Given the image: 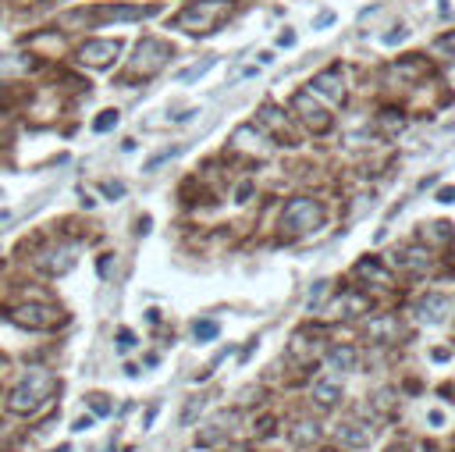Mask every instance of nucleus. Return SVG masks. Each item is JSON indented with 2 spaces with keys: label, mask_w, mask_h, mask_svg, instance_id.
<instances>
[{
  "label": "nucleus",
  "mask_w": 455,
  "mask_h": 452,
  "mask_svg": "<svg viewBox=\"0 0 455 452\" xmlns=\"http://www.w3.org/2000/svg\"><path fill=\"white\" fill-rule=\"evenodd\" d=\"M53 392H57V378H53L47 367H28V371L15 381V388H11L8 410L18 413V417H28V413H36L43 403H50Z\"/></svg>",
  "instance_id": "f257e3e1"
},
{
  "label": "nucleus",
  "mask_w": 455,
  "mask_h": 452,
  "mask_svg": "<svg viewBox=\"0 0 455 452\" xmlns=\"http://www.w3.org/2000/svg\"><path fill=\"white\" fill-rule=\"evenodd\" d=\"M320 221H324V207H320L317 200H306V196L292 200V203L281 210V228H285L288 235H306V232L320 228Z\"/></svg>",
  "instance_id": "f03ea898"
},
{
  "label": "nucleus",
  "mask_w": 455,
  "mask_h": 452,
  "mask_svg": "<svg viewBox=\"0 0 455 452\" xmlns=\"http://www.w3.org/2000/svg\"><path fill=\"white\" fill-rule=\"evenodd\" d=\"M11 321L28 331H50V328L65 324V310L53 303H18V307H11Z\"/></svg>",
  "instance_id": "7ed1b4c3"
},
{
  "label": "nucleus",
  "mask_w": 455,
  "mask_h": 452,
  "mask_svg": "<svg viewBox=\"0 0 455 452\" xmlns=\"http://www.w3.org/2000/svg\"><path fill=\"white\" fill-rule=\"evenodd\" d=\"M224 11H228L224 0H199V4H189L185 11L178 15V25L189 29V33H206V29L214 25Z\"/></svg>",
  "instance_id": "20e7f679"
},
{
  "label": "nucleus",
  "mask_w": 455,
  "mask_h": 452,
  "mask_svg": "<svg viewBox=\"0 0 455 452\" xmlns=\"http://www.w3.org/2000/svg\"><path fill=\"white\" fill-rule=\"evenodd\" d=\"M40 271L50 278H60V275H68V271L75 267V246L72 243H47L36 257Z\"/></svg>",
  "instance_id": "39448f33"
},
{
  "label": "nucleus",
  "mask_w": 455,
  "mask_h": 452,
  "mask_svg": "<svg viewBox=\"0 0 455 452\" xmlns=\"http://www.w3.org/2000/svg\"><path fill=\"white\" fill-rule=\"evenodd\" d=\"M121 43L117 40H89L78 47V61L85 68H110L114 65V57H117Z\"/></svg>",
  "instance_id": "423d86ee"
},
{
  "label": "nucleus",
  "mask_w": 455,
  "mask_h": 452,
  "mask_svg": "<svg viewBox=\"0 0 455 452\" xmlns=\"http://www.w3.org/2000/svg\"><path fill=\"white\" fill-rule=\"evenodd\" d=\"M167 54H171V50H167V43L149 40V36H146V40L135 47V61H132V68H135V72H142V75H154V72L167 61Z\"/></svg>",
  "instance_id": "0eeeda50"
},
{
  "label": "nucleus",
  "mask_w": 455,
  "mask_h": 452,
  "mask_svg": "<svg viewBox=\"0 0 455 452\" xmlns=\"http://www.w3.org/2000/svg\"><path fill=\"white\" fill-rule=\"evenodd\" d=\"M448 314H452V299L441 296V292H431L427 299H420V303H416V317L423 324H441Z\"/></svg>",
  "instance_id": "6e6552de"
},
{
  "label": "nucleus",
  "mask_w": 455,
  "mask_h": 452,
  "mask_svg": "<svg viewBox=\"0 0 455 452\" xmlns=\"http://www.w3.org/2000/svg\"><path fill=\"white\" fill-rule=\"evenodd\" d=\"M292 107L306 118V125L313 129V132H327L331 129V118H327V111L317 104V100H310V93H299L295 100H292Z\"/></svg>",
  "instance_id": "1a4fd4ad"
},
{
  "label": "nucleus",
  "mask_w": 455,
  "mask_h": 452,
  "mask_svg": "<svg viewBox=\"0 0 455 452\" xmlns=\"http://www.w3.org/2000/svg\"><path fill=\"white\" fill-rule=\"evenodd\" d=\"M374 424L370 420H345V424H338V442H345V445H356V449H363V445H370L374 442Z\"/></svg>",
  "instance_id": "9d476101"
},
{
  "label": "nucleus",
  "mask_w": 455,
  "mask_h": 452,
  "mask_svg": "<svg viewBox=\"0 0 455 452\" xmlns=\"http://www.w3.org/2000/svg\"><path fill=\"white\" fill-rule=\"evenodd\" d=\"M313 93H320V97H327V100H342L345 97V82H342V72L338 68H327V72H320L317 79H313Z\"/></svg>",
  "instance_id": "9b49d317"
},
{
  "label": "nucleus",
  "mask_w": 455,
  "mask_h": 452,
  "mask_svg": "<svg viewBox=\"0 0 455 452\" xmlns=\"http://www.w3.org/2000/svg\"><path fill=\"white\" fill-rule=\"evenodd\" d=\"M97 22H129V18H146V15H157V8H97V11H89Z\"/></svg>",
  "instance_id": "f8f14e48"
},
{
  "label": "nucleus",
  "mask_w": 455,
  "mask_h": 452,
  "mask_svg": "<svg viewBox=\"0 0 455 452\" xmlns=\"http://www.w3.org/2000/svg\"><path fill=\"white\" fill-rule=\"evenodd\" d=\"M235 146L249 150V154H260V157H267V154H270V143H267L256 129H249V125H242V129L235 132Z\"/></svg>",
  "instance_id": "ddd939ff"
},
{
  "label": "nucleus",
  "mask_w": 455,
  "mask_h": 452,
  "mask_svg": "<svg viewBox=\"0 0 455 452\" xmlns=\"http://www.w3.org/2000/svg\"><path fill=\"white\" fill-rule=\"evenodd\" d=\"M327 367H331V371L349 374V371H356V367H359V353H356L352 346H338V349H331V353H327Z\"/></svg>",
  "instance_id": "4468645a"
},
{
  "label": "nucleus",
  "mask_w": 455,
  "mask_h": 452,
  "mask_svg": "<svg viewBox=\"0 0 455 452\" xmlns=\"http://www.w3.org/2000/svg\"><path fill=\"white\" fill-rule=\"evenodd\" d=\"M399 267H406V271H427L431 267V253L420 250V246H409V250L399 253Z\"/></svg>",
  "instance_id": "2eb2a0df"
},
{
  "label": "nucleus",
  "mask_w": 455,
  "mask_h": 452,
  "mask_svg": "<svg viewBox=\"0 0 455 452\" xmlns=\"http://www.w3.org/2000/svg\"><path fill=\"white\" fill-rule=\"evenodd\" d=\"M313 396H317V403H320V406H335V403L342 399V385H338V381L320 378V381L313 385Z\"/></svg>",
  "instance_id": "dca6fc26"
},
{
  "label": "nucleus",
  "mask_w": 455,
  "mask_h": 452,
  "mask_svg": "<svg viewBox=\"0 0 455 452\" xmlns=\"http://www.w3.org/2000/svg\"><path fill=\"white\" fill-rule=\"evenodd\" d=\"M356 275H363V278H374V282H381V285H388L391 282V275L381 267V264H374V260H363L359 267H356Z\"/></svg>",
  "instance_id": "f3484780"
},
{
  "label": "nucleus",
  "mask_w": 455,
  "mask_h": 452,
  "mask_svg": "<svg viewBox=\"0 0 455 452\" xmlns=\"http://www.w3.org/2000/svg\"><path fill=\"white\" fill-rule=\"evenodd\" d=\"M260 125L274 129L278 136H285V139H288V125H285L281 118H278V111H274V107H263V111H260Z\"/></svg>",
  "instance_id": "a211bd4d"
},
{
  "label": "nucleus",
  "mask_w": 455,
  "mask_h": 452,
  "mask_svg": "<svg viewBox=\"0 0 455 452\" xmlns=\"http://www.w3.org/2000/svg\"><path fill=\"white\" fill-rule=\"evenodd\" d=\"M317 424H310V420H299L295 424V431H292V438H295V445H310V442H317Z\"/></svg>",
  "instance_id": "6ab92c4d"
},
{
  "label": "nucleus",
  "mask_w": 455,
  "mask_h": 452,
  "mask_svg": "<svg viewBox=\"0 0 455 452\" xmlns=\"http://www.w3.org/2000/svg\"><path fill=\"white\" fill-rule=\"evenodd\" d=\"M221 438H224V420H214V424H210V428L196 438V445H199V449H210V445L221 442Z\"/></svg>",
  "instance_id": "aec40b11"
},
{
  "label": "nucleus",
  "mask_w": 455,
  "mask_h": 452,
  "mask_svg": "<svg viewBox=\"0 0 455 452\" xmlns=\"http://www.w3.org/2000/svg\"><path fill=\"white\" fill-rule=\"evenodd\" d=\"M203 406H206V399H203V396H192V399L185 403V410H181V424H192V420L203 413Z\"/></svg>",
  "instance_id": "412c9836"
},
{
  "label": "nucleus",
  "mask_w": 455,
  "mask_h": 452,
  "mask_svg": "<svg viewBox=\"0 0 455 452\" xmlns=\"http://www.w3.org/2000/svg\"><path fill=\"white\" fill-rule=\"evenodd\" d=\"M214 65H217V57H206L203 65H192V68H185V72H178V79H181V82H189V79H199V75H206V72L214 68Z\"/></svg>",
  "instance_id": "4be33fe9"
},
{
  "label": "nucleus",
  "mask_w": 455,
  "mask_h": 452,
  "mask_svg": "<svg viewBox=\"0 0 455 452\" xmlns=\"http://www.w3.org/2000/svg\"><path fill=\"white\" fill-rule=\"evenodd\" d=\"M196 339L199 342H210V339H217V321H196Z\"/></svg>",
  "instance_id": "5701e85b"
},
{
  "label": "nucleus",
  "mask_w": 455,
  "mask_h": 452,
  "mask_svg": "<svg viewBox=\"0 0 455 452\" xmlns=\"http://www.w3.org/2000/svg\"><path fill=\"white\" fill-rule=\"evenodd\" d=\"M117 125V111H104L97 122H93V132H110Z\"/></svg>",
  "instance_id": "b1692460"
},
{
  "label": "nucleus",
  "mask_w": 455,
  "mask_h": 452,
  "mask_svg": "<svg viewBox=\"0 0 455 452\" xmlns=\"http://www.w3.org/2000/svg\"><path fill=\"white\" fill-rule=\"evenodd\" d=\"M171 157H178V146H171V150H160V154H154V157H149L146 161V171H157L164 161H171Z\"/></svg>",
  "instance_id": "393cba45"
},
{
  "label": "nucleus",
  "mask_w": 455,
  "mask_h": 452,
  "mask_svg": "<svg viewBox=\"0 0 455 452\" xmlns=\"http://www.w3.org/2000/svg\"><path fill=\"white\" fill-rule=\"evenodd\" d=\"M89 406H93V413H97V417H110V410H114L107 396H89Z\"/></svg>",
  "instance_id": "a878e982"
},
{
  "label": "nucleus",
  "mask_w": 455,
  "mask_h": 452,
  "mask_svg": "<svg viewBox=\"0 0 455 452\" xmlns=\"http://www.w3.org/2000/svg\"><path fill=\"white\" fill-rule=\"evenodd\" d=\"M135 346V335H132V331H125V328H121L117 331V353H129Z\"/></svg>",
  "instance_id": "bb28decb"
},
{
  "label": "nucleus",
  "mask_w": 455,
  "mask_h": 452,
  "mask_svg": "<svg viewBox=\"0 0 455 452\" xmlns=\"http://www.w3.org/2000/svg\"><path fill=\"white\" fill-rule=\"evenodd\" d=\"M110 267H114V257H110V253H104V257L97 260V271H100V278H110Z\"/></svg>",
  "instance_id": "cd10ccee"
},
{
  "label": "nucleus",
  "mask_w": 455,
  "mask_h": 452,
  "mask_svg": "<svg viewBox=\"0 0 455 452\" xmlns=\"http://www.w3.org/2000/svg\"><path fill=\"white\" fill-rule=\"evenodd\" d=\"M104 196H110V200L125 196V186H121V182H104Z\"/></svg>",
  "instance_id": "c85d7f7f"
},
{
  "label": "nucleus",
  "mask_w": 455,
  "mask_h": 452,
  "mask_svg": "<svg viewBox=\"0 0 455 452\" xmlns=\"http://www.w3.org/2000/svg\"><path fill=\"white\" fill-rule=\"evenodd\" d=\"M324 292H327V282H317V285H313V292H310V307H320Z\"/></svg>",
  "instance_id": "c756f323"
},
{
  "label": "nucleus",
  "mask_w": 455,
  "mask_h": 452,
  "mask_svg": "<svg viewBox=\"0 0 455 452\" xmlns=\"http://www.w3.org/2000/svg\"><path fill=\"white\" fill-rule=\"evenodd\" d=\"M438 203H455V186H441L438 189Z\"/></svg>",
  "instance_id": "7c9ffc66"
},
{
  "label": "nucleus",
  "mask_w": 455,
  "mask_h": 452,
  "mask_svg": "<svg viewBox=\"0 0 455 452\" xmlns=\"http://www.w3.org/2000/svg\"><path fill=\"white\" fill-rule=\"evenodd\" d=\"M8 132H11V118H8L4 111H0V143L8 139Z\"/></svg>",
  "instance_id": "2f4dec72"
},
{
  "label": "nucleus",
  "mask_w": 455,
  "mask_h": 452,
  "mask_svg": "<svg viewBox=\"0 0 455 452\" xmlns=\"http://www.w3.org/2000/svg\"><path fill=\"white\" fill-rule=\"evenodd\" d=\"M249 193H253V182H242V186H238V193H235V200H238V203H246V200H249Z\"/></svg>",
  "instance_id": "473e14b6"
},
{
  "label": "nucleus",
  "mask_w": 455,
  "mask_h": 452,
  "mask_svg": "<svg viewBox=\"0 0 455 452\" xmlns=\"http://www.w3.org/2000/svg\"><path fill=\"white\" fill-rule=\"evenodd\" d=\"M431 424H434V428L445 424V413H441V410H431Z\"/></svg>",
  "instance_id": "72a5a7b5"
},
{
  "label": "nucleus",
  "mask_w": 455,
  "mask_h": 452,
  "mask_svg": "<svg viewBox=\"0 0 455 452\" xmlns=\"http://www.w3.org/2000/svg\"><path fill=\"white\" fill-rule=\"evenodd\" d=\"M89 424H93L89 417H78V420H75V431H89Z\"/></svg>",
  "instance_id": "f704fd0d"
},
{
  "label": "nucleus",
  "mask_w": 455,
  "mask_h": 452,
  "mask_svg": "<svg viewBox=\"0 0 455 452\" xmlns=\"http://www.w3.org/2000/svg\"><path fill=\"white\" fill-rule=\"evenodd\" d=\"M278 43H281V47H292V43H295V36H292V33H281V36H278Z\"/></svg>",
  "instance_id": "c9c22d12"
},
{
  "label": "nucleus",
  "mask_w": 455,
  "mask_h": 452,
  "mask_svg": "<svg viewBox=\"0 0 455 452\" xmlns=\"http://www.w3.org/2000/svg\"><path fill=\"white\" fill-rule=\"evenodd\" d=\"M448 79H452V86H455V65H452V68H448Z\"/></svg>",
  "instance_id": "e433bc0d"
},
{
  "label": "nucleus",
  "mask_w": 455,
  "mask_h": 452,
  "mask_svg": "<svg viewBox=\"0 0 455 452\" xmlns=\"http://www.w3.org/2000/svg\"><path fill=\"white\" fill-rule=\"evenodd\" d=\"M228 452H249V449H242V445H235V449H228Z\"/></svg>",
  "instance_id": "4c0bfd02"
},
{
  "label": "nucleus",
  "mask_w": 455,
  "mask_h": 452,
  "mask_svg": "<svg viewBox=\"0 0 455 452\" xmlns=\"http://www.w3.org/2000/svg\"><path fill=\"white\" fill-rule=\"evenodd\" d=\"M53 452H72V449H68V445H60V449H53Z\"/></svg>",
  "instance_id": "58836bf2"
}]
</instances>
